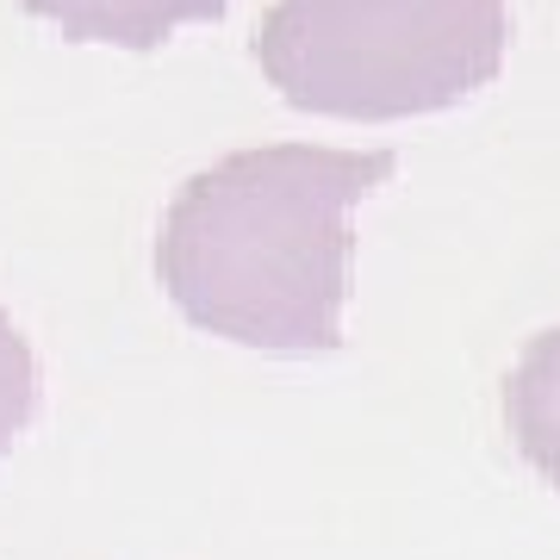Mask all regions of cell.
<instances>
[{
  "label": "cell",
  "mask_w": 560,
  "mask_h": 560,
  "mask_svg": "<svg viewBox=\"0 0 560 560\" xmlns=\"http://www.w3.org/2000/svg\"><path fill=\"white\" fill-rule=\"evenodd\" d=\"M504 0H275L256 62L293 113L393 125L448 113L504 69Z\"/></svg>",
  "instance_id": "obj_2"
},
{
  "label": "cell",
  "mask_w": 560,
  "mask_h": 560,
  "mask_svg": "<svg viewBox=\"0 0 560 560\" xmlns=\"http://www.w3.org/2000/svg\"><path fill=\"white\" fill-rule=\"evenodd\" d=\"M32 405H38V361H32V342L13 330V318L0 312V455L32 423Z\"/></svg>",
  "instance_id": "obj_5"
},
{
  "label": "cell",
  "mask_w": 560,
  "mask_h": 560,
  "mask_svg": "<svg viewBox=\"0 0 560 560\" xmlns=\"http://www.w3.org/2000/svg\"><path fill=\"white\" fill-rule=\"evenodd\" d=\"M399 168L393 150L268 143L187 180L162 219L156 275L194 330L268 355H330L349 305V212Z\"/></svg>",
  "instance_id": "obj_1"
},
{
  "label": "cell",
  "mask_w": 560,
  "mask_h": 560,
  "mask_svg": "<svg viewBox=\"0 0 560 560\" xmlns=\"http://www.w3.org/2000/svg\"><path fill=\"white\" fill-rule=\"evenodd\" d=\"M231 0H25V13L57 25L75 44H119V50H156L180 25L224 20Z\"/></svg>",
  "instance_id": "obj_3"
},
{
  "label": "cell",
  "mask_w": 560,
  "mask_h": 560,
  "mask_svg": "<svg viewBox=\"0 0 560 560\" xmlns=\"http://www.w3.org/2000/svg\"><path fill=\"white\" fill-rule=\"evenodd\" d=\"M504 423H511L517 455L560 492V324L541 330V337L523 349V361L511 368Z\"/></svg>",
  "instance_id": "obj_4"
}]
</instances>
